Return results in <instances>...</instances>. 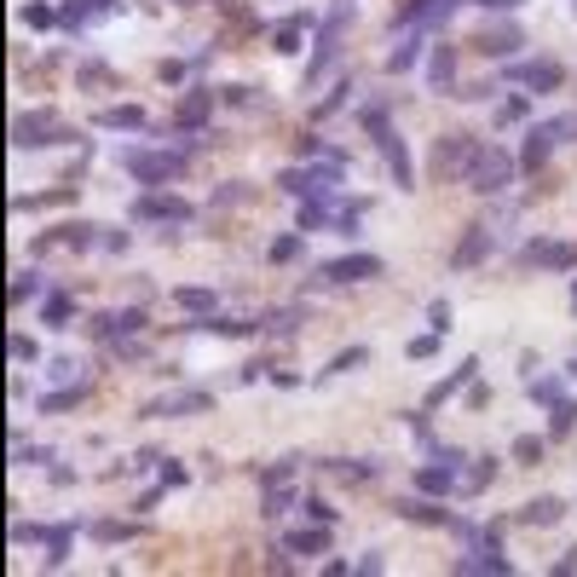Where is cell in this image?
Wrapping results in <instances>:
<instances>
[{"label": "cell", "mask_w": 577, "mask_h": 577, "mask_svg": "<svg viewBox=\"0 0 577 577\" xmlns=\"http://www.w3.org/2000/svg\"><path fill=\"white\" fill-rule=\"evenodd\" d=\"M341 179H347V162H341L335 150H323L312 168H284V174H277V185H284L289 197H301V202H312V197H335Z\"/></svg>", "instance_id": "obj_1"}, {"label": "cell", "mask_w": 577, "mask_h": 577, "mask_svg": "<svg viewBox=\"0 0 577 577\" xmlns=\"http://www.w3.org/2000/svg\"><path fill=\"white\" fill-rule=\"evenodd\" d=\"M121 168L139 179V185H168V179H179L185 174V156L179 150H121Z\"/></svg>", "instance_id": "obj_2"}, {"label": "cell", "mask_w": 577, "mask_h": 577, "mask_svg": "<svg viewBox=\"0 0 577 577\" xmlns=\"http://www.w3.org/2000/svg\"><path fill=\"white\" fill-rule=\"evenodd\" d=\"M514 156L503 145H486L479 150V162H474V174H467V191H479V197H503L508 185H514Z\"/></svg>", "instance_id": "obj_3"}, {"label": "cell", "mask_w": 577, "mask_h": 577, "mask_svg": "<svg viewBox=\"0 0 577 577\" xmlns=\"http://www.w3.org/2000/svg\"><path fill=\"white\" fill-rule=\"evenodd\" d=\"M70 139L75 133L53 111H29V116L12 121V145H18V150H46V145H70Z\"/></svg>", "instance_id": "obj_4"}, {"label": "cell", "mask_w": 577, "mask_h": 577, "mask_svg": "<svg viewBox=\"0 0 577 577\" xmlns=\"http://www.w3.org/2000/svg\"><path fill=\"white\" fill-rule=\"evenodd\" d=\"M347 24H352V0H341V6L330 12V24L318 29V53H312V64H306V92H312V82H318L323 70L335 64V53H341V35H347Z\"/></svg>", "instance_id": "obj_5"}, {"label": "cell", "mask_w": 577, "mask_h": 577, "mask_svg": "<svg viewBox=\"0 0 577 577\" xmlns=\"http://www.w3.org/2000/svg\"><path fill=\"white\" fill-rule=\"evenodd\" d=\"M128 220H133V226H185V220H191V202H185V197H168V191H145V197L128 208Z\"/></svg>", "instance_id": "obj_6"}, {"label": "cell", "mask_w": 577, "mask_h": 577, "mask_svg": "<svg viewBox=\"0 0 577 577\" xmlns=\"http://www.w3.org/2000/svg\"><path fill=\"white\" fill-rule=\"evenodd\" d=\"M364 128H370V139L381 145L387 168H393V185H404V191H410V150H404V139L387 128V116H381V111H364Z\"/></svg>", "instance_id": "obj_7"}, {"label": "cell", "mask_w": 577, "mask_h": 577, "mask_svg": "<svg viewBox=\"0 0 577 577\" xmlns=\"http://www.w3.org/2000/svg\"><path fill=\"white\" fill-rule=\"evenodd\" d=\"M479 150H486L479 139H467V133H445V139H439V150H433V168H439L445 179H450V174L467 179V174H474V162H479Z\"/></svg>", "instance_id": "obj_8"}, {"label": "cell", "mask_w": 577, "mask_h": 577, "mask_svg": "<svg viewBox=\"0 0 577 577\" xmlns=\"http://www.w3.org/2000/svg\"><path fill=\"white\" fill-rule=\"evenodd\" d=\"M503 82L532 87V92H554L560 82H566V70H560L554 58H532V64H508V70H503Z\"/></svg>", "instance_id": "obj_9"}, {"label": "cell", "mask_w": 577, "mask_h": 577, "mask_svg": "<svg viewBox=\"0 0 577 577\" xmlns=\"http://www.w3.org/2000/svg\"><path fill=\"white\" fill-rule=\"evenodd\" d=\"M318 277L323 284H370V277H381V260L376 255H341V260H323Z\"/></svg>", "instance_id": "obj_10"}, {"label": "cell", "mask_w": 577, "mask_h": 577, "mask_svg": "<svg viewBox=\"0 0 577 577\" xmlns=\"http://www.w3.org/2000/svg\"><path fill=\"white\" fill-rule=\"evenodd\" d=\"M416 486H422L428 496H450V491H462V457H433L428 467H416Z\"/></svg>", "instance_id": "obj_11"}, {"label": "cell", "mask_w": 577, "mask_h": 577, "mask_svg": "<svg viewBox=\"0 0 577 577\" xmlns=\"http://www.w3.org/2000/svg\"><path fill=\"white\" fill-rule=\"evenodd\" d=\"M520 266H543V272H572L577 266V248L572 243H525L520 248Z\"/></svg>", "instance_id": "obj_12"}, {"label": "cell", "mask_w": 577, "mask_h": 577, "mask_svg": "<svg viewBox=\"0 0 577 577\" xmlns=\"http://www.w3.org/2000/svg\"><path fill=\"white\" fill-rule=\"evenodd\" d=\"M496 248V226H467V237L457 243V255H450V272H467V266H479Z\"/></svg>", "instance_id": "obj_13"}, {"label": "cell", "mask_w": 577, "mask_h": 577, "mask_svg": "<svg viewBox=\"0 0 577 577\" xmlns=\"http://www.w3.org/2000/svg\"><path fill=\"white\" fill-rule=\"evenodd\" d=\"M474 46H479V53H486V58H514V46H520V29H514V24L479 29V35H474Z\"/></svg>", "instance_id": "obj_14"}, {"label": "cell", "mask_w": 577, "mask_h": 577, "mask_svg": "<svg viewBox=\"0 0 577 577\" xmlns=\"http://www.w3.org/2000/svg\"><path fill=\"white\" fill-rule=\"evenodd\" d=\"M462 0H410V6L399 12V29H422V24H433V18H445V12H457Z\"/></svg>", "instance_id": "obj_15"}, {"label": "cell", "mask_w": 577, "mask_h": 577, "mask_svg": "<svg viewBox=\"0 0 577 577\" xmlns=\"http://www.w3.org/2000/svg\"><path fill=\"white\" fill-rule=\"evenodd\" d=\"M111 12H116V0H70V6L58 12V24H64V29H87L92 18H111Z\"/></svg>", "instance_id": "obj_16"}, {"label": "cell", "mask_w": 577, "mask_h": 577, "mask_svg": "<svg viewBox=\"0 0 577 577\" xmlns=\"http://www.w3.org/2000/svg\"><path fill=\"white\" fill-rule=\"evenodd\" d=\"M92 128H111V133H139L145 128V111L139 104H111V111L92 116Z\"/></svg>", "instance_id": "obj_17"}, {"label": "cell", "mask_w": 577, "mask_h": 577, "mask_svg": "<svg viewBox=\"0 0 577 577\" xmlns=\"http://www.w3.org/2000/svg\"><path fill=\"white\" fill-rule=\"evenodd\" d=\"M549 156H554V133H549V128H543V121H537V128L525 133V150H520V168H525V174H537V168L549 162Z\"/></svg>", "instance_id": "obj_18"}, {"label": "cell", "mask_w": 577, "mask_h": 577, "mask_svg": "<svg viewBox=\"0 0 577 577\" xmlns=\"http://www.w3.org/2000/svg\"><path fill=\"white\" fill-rule=\"evenodd\" d=\"M197 410H208V393H168L145 404V416H197Z\"/></svg>", "instance_id": "obj_19"}, {"label": "cell", "mask_w": 577, "mask_h": 577, "mask_svg": "<svg viewBox=\"0 0 577 577\" xmlns=\"http://www.w3.org/2000/svg\"><path fill=\"white\" fill-rule=\"evenodd\" d=\"M284 549H289V554H330V525L312 520L306 532H289V537H284Z\"/></svg>", "instance_id": "obj_20"}, {"label": "cell", "mask_w": 577, "mask_h": 577, "mask_svg": "<svg viewBox=\"0 0 577 577\" xmlns=\"http://www.w3.org/2000/svg\"><path fill=\"white\" fill-rule=\"evenodd\" d=\"M450 82H457V53H450V46H433V58H428V92H445Z\"/></svg>", "instance_id": "obj_21"}, {"label": "cell", "mask_w": 577, "mask_h": 577, "mask_svg": "<svg viewBox=\"0 0 577 577\" xmlns=\"http://www.w3.org/2000/svg\"><path fill=\"white\" fill-rule=\"evenodd\" d=\"M450 572H496V577H503L508 572V560H503V549H496V543H491V549H479V554H462V560H450Z\"/></svg>", "instance_id": "obj_22"}, {"label": "cell", "mask_w": 577, "mask_h": 577, "mask_svg": "<svg viewBox=\"0 0 577 577\" xmlns=\"http://www.w3.org/2000/svg\"><path fill=\"white\" fill-rule=\"evenodd\" d=\"M416 64H422V35H416V29H404V41L387 53V70L404 75V70H416Z\"/></svg>", "instance_id": "obj_23"}, {"label": "cell", "mask_w": 577, "mask_h": 577, "mask_svg": "<svg viewBox=\"0 0 577 577\" xmlns=\"http://www.w3.org/2000/svg\"><path fill=\"white\" fill-rule=\"evenodd\" d=\"M560 514H566V503H560V496H532V503L520 508V525H554Z\"/></svg>", "instance_id": "obj_24"}, {"label": "cell", "mask_w": 577, "mask_h": 577, "mask_svg": "<svg viewBox=\"0 0 577 577\" xmlns=\"http://www.w3.org/2000/svg\"><path fill=\"white\" fill-rule=\"evenodd\" d=\"M46 381H58V387H87V370H82V358H53V364L41 370Z\"/></svg>", "instance_id": "obj_25"}, {"label": "cell", "mask_w": 577, "mask_h": 577, "mask_svg": "<svg viewBox=\"0 0 577 577\" xmlns=\"http://www.w3.org/2000/svg\"><path fill=\"white\" fill-rule=\"evenodd\" d=\"M92 231H99V226H87V220L75 226V220H70V226H58L53 237H46V248H87V243H92Z\"/></svg>", "instance_id": "obj_26"}, {"label": "cell", "mask_w": 577, "mask_h": 577, "mask_svg": "<svg viewBox=\"0 0 577 577\" xmlns=\"http://www.w3.org/2000/svg\"><path fill=\"white\" fill-rule=\"evenodd\" d=\"M191 330H202V335H255V323H237V318H214V312H202Z\"/></svg>", "instance_id": "obj_27"}, {"label": "cell", "mask_w": 577, "mask_h": 577, "mask_svg": "<svg viewBox=\"0 0 577 577\" xmlns=\"http://www.w3.org/2000/svg\"><path fill=\"white\" fill-rule=\"evenodd\" d=\"M370 364V347H347V352H335L330 364H323V376H352V370H364Z\"/></svg>", "instance_id": "obj_28"}, {"label": "cell", "mask_w": 577, "mask_h": 577, "mask_svg": "<svg viewBox=\"0 0 577 577\" xmlns=\"http://www.w3.org/2000/svg\"><path fill=\"white\" fill-rule=\"evenodd\" d=\"M399 514H410V520H428V525H450V514H445V508H433V503H428V491H422V496H410V503H399Z\"/></svg>", "instance_id": "obj_29"}, {"label": "cell", "mask_w": 577, "mask_h": 577, "mask_svg": "<svg viewBox=\"0 0 577 577\" xmlns=\"http://www.w3.org/2000/svg\"><path fill=\"white\" fill-rule=\"evenodd\" d=\"M99 323H104L111 335H139V330H145V312L128 306V312H111V318H99Z\"/></svg>", "instance_id": "obj_30"}, {"label": "cell", "mask_w": 577, "mask_h": 577, "mask_svg": "<svg viewBox=\"0 0 577 577\" xmlns=\"http://www.w3.org/2000/svg\"><path fill=\"white\" fill-rule=\"evenodd\" d=\"M474 370H479V364H474V358H467V364H462V370H457V376H450V381H439V387H433V393H428V404H445L450 393H462V387L474 381Z\"/></svg>", "instance_id": "obj_31"}, {"label": "cell", "mask_w": 577, "mask_h": 577, "mask_svg": "<svg viewBox=\"0 0 577 577\" xmlns=\"http://www.w3.org/2000/svg\"><path fill=\"white\" fill-rule=\"evenodd\" d=\"M174 306H185V312H214V306H220V294H214V289H174Z\"/></svg>", "instance_id": "obj_32"}, {"label": "cell", "mask_w": 577, "mask_h": 577, "mask_svg": "<svg viewBox=\"0 0 577 577\" xmlns=\"http://www.w3.org/2000/svg\"><path fill=\"white\" fill-rule=\"evenodd\" d=\"M70 543H75V525H58V532L46 537V566H64V560H70Z\"/></svg>", "instance_id": "obj_33"}, {"label": "cell", "mask_w": 577, "mask_h": 577, "mask_svg": "<svg viewBox=\"0 0 577 577\" xmlns=\"http://www.w3.org/2000/svg\"><path fill=\"white\" fill-rule=\"evenodd\" d=\"M301 29H306V18H289L284 29H277V35H272V53H301Z\"/></svg>", "instance_id": "obj_34"}, {"label": "cell", "mask_w": 577, "mask_h": 577, "mask_svg": "<svg viewBox=\"0 0 577 577\" xmlns=\"http://www.w3.org/2000/svg\"><path fill=\"white\" fill-rule=\"evenodd\" d=\"M87 387H58V393H41V410H75Z\"/></svg>", "instance_id": "obj_35"}, {"label": "cell", "mask_w": 577, "mask_h": 577, "mask_svg": "<svg viewBox=\"0 0 577 577\" xmlns=\"http://www.w3.org/2000/svg\"><path fill=\"white\" fill-rule=\"evenodd\" d=\"M543 457V439L537 433H520V439H514V462H537Z\"/></svg>", "instance_id": "obj_36"}, {"label": "cell", "mask_w": 577, "mask_h": 577, "mask_svg": "<svg viewBox=\"0 0 577 577\" xmlns=\"http://www.w3.org/2000/svg\"><path fill=\"white\" fill-rule=\"evenodd\" d=\"M29 294H41V272H18V277H12V301H29Z\"/></svg>", "instance_id": "obj_37"}, {"label": "cell", "mask_w": 577, "mask_h": 577, "mask_svg": "<svg viewBox=\"0 0 577 577\" xmlns=\"http://www.w3.org/2000/svg\"><path fill=\"white\" fill-rule=\"evenodd\" d=\"M12 462L35 467V462H53V450H46V445H12Z\"/></svg>", "instance_id": "obj_38"}, {"label": "cell", "mask_w": 577, "mask_h": 577, "mask_svg": "<svg viewBox=\"0 0 577 577\" xmlns=\"http://www.w3.org/2000/svg\"><path fill=\"white\" fill-rule=\"evenodd\" d=\"M301 508H306V520H318V525H335V508H330V503H318V496H301Z\"/></svg>", "instance_id": "obj_39"}, {"label": "cell", "mask_w": 577, "mask_h": 577, "mask_svg": "<svg viewBox=\"0 0 577 577\" xmlns=\"http://www.w3.org/2000/svg\"><path fill=\"white\" fill-rule=\"evenodd\" d=\"M572 422H577V404L572 399H554V433H566Z\"/></svg>", "instance_id": "obj_40"}, {"label": "cell", "mask_w": 577, "mask_h": 577, "mask_svg": "<svg viewBox=\"0 0 577 577\" xmlns=\"http://www.w3.org/2000/svg\"><path fill=\"white\" fill-rule=\"evenodd\" d=\"M46 537H53L46 525H12V543H18V549H24V543H46Z\"/></svg>", "instance_id": "obj_41"}, {"label": "cell", "mask_w": 577, "mask_h": 577, "mask_svg": "<svg viewBox=\"0 0 577 577\" xmlns=\"http://www.w3.org/2000/svg\"><path fill=\"white\" fill-rule=\"evenodd\" d=\"M428 323H433V335H445L450 330V301H433L428 306Z\"/></svg>", "instance_id": "obj_42"}, {"label": "cell", "mask_w": 577, "mask_h": 577, "mask_svg": "<svg viewBox=\"0 0 577 577\" xmlns=\"http://www.w3.org/2000/svg\"><path fill=\"white\" fill-rule=\"evenodd\" d=\"M347 92H352V87H347V82H341V87H335V92H330V99H323V104H318V111H312V116H335V111H341V104H347Z\"/></svg>", "instance_id": "obj_43"}, {"label": "cell", "mask_w": 577, "mask_h": 577, "mask_svg": "<svg viewBox=\"0 0 577 577\" xmlns=\"http://www.w3.org/2000/svg\"><path fill=\"white\" fill-rule=\"evenodd\" d=\"M53 18H58L53 6H24V24H29V29H46V24H53Z\"/></svg>", "instance_id": "obj_44"}, {"label": "cell", "mask_w": 577, "mask_h": 577, "mask_svg": "<svg viewBox=\"0 0 577 577\" xmlns=\"http://www.w3.org/2000/svg\"><path fill=\"white\" fill-rule=\"evenodd\" d=\"M41 318H46V323H64V318H70V301H64V294H53V301H46V312H41Z\"/></svg>", "instance_id": "obj_45"}, {"label": "cell", "mask_w": 577, "mask_h": 577, "mask_svg": "<svg viewBox=\"0 0 577 577\" xmlns=\"http://www.w3.org/2000/svg\"><path fill=\"white\" fill-rule=\"evenodd\" d=\"M92 537H104V543H121V537H133V525H92Z\"/></svg>", "instance_id": "obj_46"}, {"label": "cell", "mask_w": 577, "mask_h": 577, "mask_svg": "<svg viewBox=\"0 0 577 577\" xmlns=\"http://www.w3.org/2000/svg\"><path fill=\"white\" fill-rule=\"evenodd\" d=\"M294 255H301V237H277L272 243V260H294Z\"/></svg>", "instance_id": "obj_47"}, {"label": "cell", "mask_w": 577, "mask_h": 577, "mask_svg": "<svg viewBox=\"0 0 577 577\" xmlns=\"http://www.w3.org/2000/svg\"><path fill=\"white\" fill-rule=\"evenodd\" d=\"M35 358V341H24V335H12V364H29Z\"/></svg>", "instance_id": "obj_48"}, {"label": "cell", "mask_w": 577, "mask_h": 577, "mask_svg": "<svg viewBox=\"0 0 577 577\" xmlns=\"http://www.w3.org/2000/svg\"><path fill=\"white\" fill-rule=\"evenodd\" d=\"M532 399L537 404H554L560 399V381H532Z\"/></svg>", "instance_id": "obj_49"}, {"label": "cell", "mask_w": 577, "mask_h": 577, "mask_svg": "<svg viewBox=\"0 0 577 577\" xmlns=\"http://www.w3.org/2000/svg\"><path fill=\"white\" fill-rule=\"evenodd\" d=\"M433 347H439V335H416L410 341V358H433Z\"/></svg>", "instance_id": "obj_50"}, {"label": "cell", "mask_w": 577, "mask_h": 577, "mask_svg": "<svg viewBox=\"0 0 577 577\" xmlns=\"http://www.w3.org/2000/svg\"><path fill=\"white\" fill-rule=\"evenodd\" d=\"M520 116H525V104H520V99H508L503 111H496V121H520Z\"/></svg>", "instance_id": "obj_51"}, {"label": "cell", "mask_w": 577, "mask_h": 577, "mask_svg": "<svg viewBox=\"0 0 577 577\" xmlns=\"http://www.w3.org/2000/svg\"><path fill=\"white\" fill-rule=\"evenodd\" d=\"M486 12H514V6H525V0H479Z\"/></svg>", "instance_id": "obj_52"}, {"label": "cell", "mask_w": 577, "mask_h": 577, "mask_svg": "<svg viewBox=\"0 0 577 577\" xmlns=\"http://www.w3.org/2000/svg\"><path fill=\"white\" fill-rule=\"evenodd\" d=\"M572 306H577V289H572Z\"/></svg>", "instance_id": "obj_53"}]
</instances>
